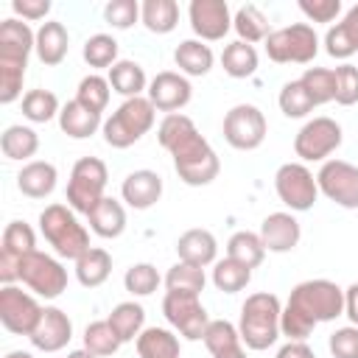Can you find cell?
Masks as SVG:
<instances>
[{
    "label": "cell",
    "mask_w": 358,
    "mask_h": 358,
    "mask_svg": "<svg viewBox=\"0 0 358 358\" xmlns=\"http://www.w3.org/2000/svg\"><path fill=\"white\" fill-rule=\"evenodd\" d=\"M157 143L171 154L173 159V171L179 173V179L190 187H204L213 179H218L221 171V159L215 154V148L199 134L196 123L182 115H165L157 126Z\"/></svg>",
    "instance_id": "6da1fadb"
},
{
    "label": "cell",
    "mask_w": 358,
    "mask_h": 358,
    "mask_svg": "<svg viewBox=\"0 0 358 358\" xmlns=\"http://www.w3.org/2000/svg\"><path fill=\"white\" fill-rule=\"evenodd\" d=\"M344 316V288L333 280H305L291 288L288 302L282 305L280 330L288 341H305L316 324Z\"/></svg>",
    "instance_id": "7a4b0ae2"
},
{
    "label": "cell",
    "mask_w": 358,
    "mask_h": 358,
    "mask_svg": "<svg viewBox=\"0 0 358 358\" xmlns=\"http://www.w3.org/2000/svg\"><path fill=\"white\" fill-rule=\"evenodd\" d=\"M36 50V31L25 20L8 17L0 22V103H14L22 95L28 56Z\"/></svg>",
    "instance_id": "3957f363"
},
{
    "label": "cell",
    "mask_w": 358,
    "mask_h": 358,
    "mask_svg": "<svg viewBox=\"0 0 358 358\" xmlns=\"http://www.w3.org/2000/svg\"><path fill=\"white\" fill-rule=\"evenodd\" d=\"M280 319H282V305L277 294L268 291L249 294L246 302L241 305V319H238L241 341L255 352L268 350L282 336Z\"/></svg>",
    "instance_id": "277c9868"
},
{
    "label": "cell",
    "mask_w": 358,
    "mask_h": 358,
    "mask_svg": "<svg viewBox=\"0 0 358 358\" xmlns=\"http://www.w3.org/2000/svg\"><path fill=\"white\" fill-rule=\"evenodd\" d=\"M39 232L64 260H78L87 249H92L87 227L76 218V210H70L67 204H48L39 213Z\"/></svg>",
    "instance_id": "5b68a950"
},
{
    "label": "cell",
    "mask_w": 358,
    "mask_h": 358,
    "mask_svg": "<svg viewBox=\"0 0 358 358\" xmlns=\"http://www.w3.org/2000/svg\"><path fill=\"white\" fill-rule=\"evenodd\" d=\"M154 120H157V109H154V103H151L145 95H140V98H126V101L103 120L101 134H103L106 145H112V148H129V145H134L143 134L151 131Z\"/></svg>",
    "instance_id": "8992f818"
},
{
    "label": "cell",
    "mask_w": 358,
    "mask_h": 358,
    "mask_svg": "<svg viewBox=\"0 0 358 358\" xmlns=\"http://www.w3.org/2000/svg\"><path fill=\"white\" fill-rule=\"evenodd\" d=\"M106 182H109V171L103 165V159L98 157H81L67 179V207L90 215L92 207L106 196Z\"/></svg>",
    "instance_id": "52a82bcc"
},
{
    "label": "cell",
    "mask_w": 358,
    "mask_h": 358,
    "mask_svg": "<svg viewBox=\"0 0 358 358\" xmlns=\"http://www.w3.org/2000/svg\"><path fill=\"white\" fill-rule=\"evenodd\" d=\"M266 53L277 64H308L319 53V36L313 25L294 22L285 28H277L266 36Z\"/></svg>",
    "instance_id": "ba28073f"
},
{
    "label": "cell",
    "mask_w": 358,
    "mask_h": 358,
    "mask_svg": "<svg viewBox=\"0 0 358 358\" xmlns=\"http://www.w3.org/2000/svg\"><path fill=\"white\" fill-rule=\"evenodd\" d=\"M17 280L42 299H56L67 291V268L53 255H45L39 249L20 260Z\"/></svg>",
    "instance_id": "9c48e42d"
},
{
    "label": "cell",
    "mask_w": 358,
    "mask_h": 358,
    "mask_svg": "<svg viewBox=\"0 0 358 358\" xmlns=\"http://www.w3.org/2000/svg\"><path fill=\"white\" fill-rule=\"evenodd\" d=\"M274 190L277 199L291 210V213H305L316 204L319 199V185L316 176L305 162H285L274 173Z\"/></svg>",
    "instance_id": "30bf717a"
},
{
    "label": "cell",
    "mask_w": 358,
    "mask_h": 358,
    "mask_svg": "<svg viewBox=\"0 0 358 358\" xmlns=\"http://www.w3.org/2000/svg\"><path fill=\"white\" fill-rule=\"evenodd\" d=\"M344 131L333 117H310L294 137V154L302 162H327V157L341 145Z\"/></svg>",
    "instance_id": "8fae6325"
},
{
    "label": "cell",
    "mask_w": 358,
    "mask_h": 358,
    "mask_svg": "<svg viewBox=\"0 0 358 358\" xmlns=\"http://www.w3.org/2000/svg\"><path fill=\"white\" fill-rule=\"evenodd\" d=\"M162 313L168 324L187 341H199L210 324L207 308L201 305L199 294H182V291H165L162 296Z\"/></svg>",
    "instance_id": "7c38bea8"
},
{
    "label": "cell",
    "mask_w": 358,
    "mask_h": 358,
    "mask_svg": "<svg viewBox=\"0 0 358 358\" xmlns=\"http://www.w3.org/2000/svg\"><path fill=\"white\" fill-rule=\"evenodd\" d=\"M42 305L36 294L22 291L17 285L0 288V324L14 336H31L42 319Z\"/></svg>",
    "instance_id": "4fadbf2b"
},
{
    "label": "cell",
    "mask_w": 358,
    "mask_h": 358,
    "mask_svg": "<svg viewBox=\"0 0 358 358\" xmlns=\"http://www.w3.org/2000/svg\"><path fill=\"white\" fill-rule=\"evenodd\" d=\"M268 131L266 115L255 103H235L224 115V140L238 151H255L263 145Z\"/></svg>",
    "instance_id": "5bb4252c"
},
{
    "label": "cell",
    "mask_w": 358,
    "mask_h": 358,
    "mask_svg": "<svg viewBox=\"0 0 358 358\" xmlns=\"http://www.w3.org/2000/svg\"><path fill=\"white\" fill-rule=\"evenodd\" d=\"M319 193L344 210H358V165L347 159H327L316 173Z\"/></svg>",
    "instance_id": "9a60e30c"
},
{
    "label": "cell",
    "mask_w": 358,
    "mask_h": 358,
    "mask_svg": "<svg viewBox=\"0 0 358 358\" xmlns=\"http://www.w3.org/2000/svg\"><path fill=\"white\" fill-rule=\"evenodd\" d=\"M36 252V235L31 224L25 221H8L3 229V246H0V282L14 285L20 274V260L25 255Z\"/></svg>",
    "instance_id": "2e32d148"
},
{
    "label": "cell",
    "mask_w": 358,
    "mask_h": 358,
    "mask_svg": "<svg viewBox=\"0 0 358 358\" xmlns=\"http://www.w3.org/2000/svg\"><path fill=\"white\" fill-rule=\"evenodd\" d=\"M187 20L201 42H218L232 28V11L227 0H190Z\"/></svg>",
    "instance_id": "e0dca14e"
},
{
    "label": "cell",
    "mask_w": 358,
    "mask_h": 358,
    "mask_svg": "<svg viewBox=\"0 0 358 358\" xmlns=\"http://www.w3.org/2000/svg\"><path fill=\"white\" fill-rule=\"evenodd\" d=\"M145 98L154 103V109L173 115V112L185 109V106L190 103V98H193V87H190L187 76L173 73V70H162V73H157V76L148 81V92H145Z\"/></svg>",
    "instance_id": "ac0fdd59"
},
{
    "label": "cell",
    "mask_w": 358,
    "mask_h": 358,
    "mask_svg": "<svg viewBox=\"0 0 358 358\" xmlns=\"http://www.w3.org/2000/svg\"><path fill=\"white\" fill-rule=\"evenodd\" d=\"M28 338H31V344H34L36 350H42V352H59V350H64V347L70 344V338H73V322H70V316H67L62 308L48 305V308L42 310V319H39L36 330H34Z\"/></svg>",
    "instance_id": "d6986e66"
},
{
    "label": "cell",
    "mask_w": 358,
    "mask_h": 358,
    "mask_svg": "<svg viewBox=\"0 0 358 358\" xmlns=\"http://www.w3.org/2000/svg\"><path fill=\"white\" fill-rule=\"evenodd\" d=\"M299 238H302V227L294 218V213H268L260 224V241H263L266 252L285 255V252L296 249Z\"/></svg>",
    "instance_id": "ffe728a7"
},
{
    "label": "cell",
    "mask_w": 358,
    "mask_h": 358,
    "mask_svg": "<svg viewBox=\"0 0 358 358\" xmlns=\"http://www.w3.org/2000/svg\"><path fill=\"white\" fill-rule=\"evenodd\" d=\"M120 199L131 207V210H148L162 199V176L157 171L140 168L131 171L123 185H120Z\"/></svg>",
    "instance_id": "44dd1931"
},
{
    "label": "cell",
    "mask_w": 358,
    "mask_h": 358,
    "mask_svg": "<svg viewBox=\"0 0 358 358\" xmlns=\"http://www.w3.org/2000/svg\"><path fill=\"white\" fill-rule=\"evenodd\" d=\"M176 255H179L182 263L207 268V266H213L218 260V241H215V235L210 229L196 227V229H187V232L179 235Z\"/></svg>",
    "instance_id": "7402d4cb"
},
{
    "label": "cell",
    "mask_w": 358,
    "mask_h": 358,
    "mask_svg": "<svg viewBox=\"0 0 358 358\" xmlns=\"http://www.w3.org/2000/svg\"><path fill=\"white\" fill-rule=\"evenodd\" d=\"M56 179H59V171H56L53 162H48V159H31V162H25L20 168L17 187L28 199H48L56 190Z\"/></svg>",
    "instance_id": "603a6c76"
},
{
    "label": "cell",
    "mask_w": 358,
    "mask_h": 358,
    "mask_svg": "<svg viewBox=\"0 0 358 358\" xmlns=\"http://www.w3.org/2000/svg\"><path fill=\"white\" fill-rule=\"evenodd\" d=\"M70 50V34L67 28L59 22V20H45L39 28H36V59L45 64V67H56L64 62Z\"/></svg>",
    "instance_id": "cb8c5ba5"
},
{
    "label": "cell",
    "mask_w": 358,
    "mask_h": 358,
    "mask_svg": "<svg viewBox=\"0 0 358 358\" xmlns=\"http://www.w3.org/2000/svg\"><path fill=\"white\" fill-rule=\"evenodd\" d=\"M324 50H327V56L341 59V62H347L350 56L358 53V3L341 17V22L327 28Z\"/></svg>",
    "instance_id": "d4e9b609"
},
{
    "label": "cell",
    "mask_w": 358,
    "mask_h": 358,
    "mask_svg": "<svg viewBox=\"0 0 358 358\" xmlns=\"http://www.w3.org/2000/svg\"><path fill=\"white\" fill-rule=\"evenodd\" d=\"M101 126H103L101 115L92 112V109H87V106L78 103L76 98L67 101V103L62 106V112H59V129H62L67 137H73V140H87V137H92Z\"/></svg>",
    "instance_id": "484cf974"
},
{
    "label": "cell",
    "mask_w": 358,
    "mask_h": 358,
    "mask_svg": "<svg viewBox=\"0 0 358 358\" xmlns=\"http://www.w3.org/2000/svg\"><path fill=\"white\" fill-rule=\"evenodd\" d=\"M87 221H90V229L98 235V238H120L123 235V229H126V210H123V204L117 201V199H112V196H103L95 207H92V213L87 215Z\"/></svg>",
    "instance_id": "4316f807"
},
{
    "label": "cell",
    "mask_w": 358,
    "mask_h": 358,
    "mask_svg": "<svg viewBox=\"0 0 358 358\" xmlns=\"http://www.w3.org/2000/svg\"><path fill=\"white\" fill-rule=\"evenodd\" d=\"M173 62H176V67H179L182 76L199 78V76H207L213 70L215 56H213V48L204 45L201 39H185L173 50Z\"/></svg>",
    "instance_id": "83f0119b"
},
{
    "label": "cell",
    "mask_w": 358,
    "mask_h": 358,
    "mask_svg": "<svg viewBox=\"0 0 358 358\" xmlns=\"http://www.w3.org/2000/svg\"><path fill=\"white\" fill-rule=\"evenodd\" d=\"M109 84H112V92L123 95L126 98H140L143 92H148V78H145V70L131 62V59H120L109 67Z\"/></svg>",
    "instance_id": "f1b7e54d"
},
{
    "label": "cell",
    "mask_w": 358,
    "mask_h": 358,
    "mask_svg": "<svg viewBox=\"0 0 358 358\" xmlns=\"http://www.w3.org/2000/svg\"><path fill=\"white\" fill-rule=\"evenodd\" d=\"M134 347L140 358H179L182 355L179 336L168 327H145L137 336Z\"/></svg>",
    "instance_id": "f546056e"
},
{
    "label": "cell",
    "mask_w": 358,
    "mask_h": 358,
    "mask_svg": "<svg viewBox=\"0 0 358 358\" xmlns=\"http://www.w3.org/2000/svg\"><path fill=\"white\" fill-rule=\"evenodd\" d=\"M0 151H3L6 159H14V162L28 159L31 162V157L39 151V134L31 126L14 123L0 134Z\"/></svg>",
    "instance_id": "4dcf8cb0"
},
{
    "label": "cell",
    "mask_w": 358,
    "mask_h": 358,
    "mask_svg": "<svg viewBox=\"0 0 358 358\" xmlns=\"http://www.w3.org/2000/svg\"><path fill=\"white\" fill-rule=\"evenodd\" d=\"M112 274V255L101 246H92L87 249L78 260H76V280L84 285V288H98L109 280Z\"/></svg>",
    "instance_id": "1f68e13d"
},
{
    "label": "cell",
    "mask_w": 358,
    "mask_h": 358,
    "mask_svg": "<svg viewBox=\"0 0 358 358\" xmlns=\"http://www.w3.org/2000/svg\"><path fill=\"white\" fill-rule=\"evenodd\" d=\"M106 322L112 324V330L117 333V338L126 341H137V336L145 330V308L134 299L129 302H117L112 308V313L106 316Z\"/></svg>",
    "instance_id": "d6a6232c"
},
{
    "label": "cell",
    "mask_w": 358,
    "mask_h": 358,
    "mask_svg": "<svg viewBox=\"0 0 358 358\" xmlns=\"http://www.w3.org/2000/svg\"><path fill=\"white\" fill-rule=\"evenodd\" d=\"M140 22L151 34H171L179 25V3L176 0H143Z\"/></svg>",
    "instance_id": "836d02e7"
},
{
    "label": "cell",
    "mask_w": 358,
    "mask_h": 358,
    "mask_svg": "<svg viewBox=\"0 0 358 358\" xmlns=\"http://www.w3.org/2000/svg\"><path fill=\"white\" fill-rule=\"evenodd\" d=\"M257 64H260V59H257L255 45L241 42V39L229 42L221 53V67L229 78H249L257 73Z\"/></svg>",
    "instance_id": "e575fe53"
},
{
    "label": "cell",
    "mask_w": 358,
    "mask_h": 358,
    "mask_svg": "<svg viewBox=\"0 0 358 358\" xmlns=\"http://www.w3.org/2000/svg\"><path fill=\"white\" fill-rule=\"evenodd\" d=\"M232 28H235L238 39H241V42H249V45L266 42V36L271 34V31H268V17H266L257 6H252V3L241 6V8L232 14Z\"/></svg>",
    "instance_id": "d590c367"
},
{
    "label": "cell",
    "mask_w": 358,
    "mask_h": 358,
    "mask_svg": "<svg viewBox=\"0 0 358 358\" xmlns=\"http://www.w3.org/2000/svg\"><path fill=\"white\" fill-rule=\"evenodd\" d=\"M227 257L238 260L246 268H257L266 257V246L260 241V232H249V229H238L229 241H227Z\"/></svg>",
    "instance_id": "8d00e7d4"
},
{
    "label": "cell",
    "mask_w": 358,
    "mask_h": 358,
    "mask_svg": "<svg viewBox=\"0 0 358 358\" xmlns=\"http://www.w3.org/2000/svg\"><path fill=\"white\" fill-rule=\"evenodd\" d=\"M252 282V268L241 266L238 260L232 257H224V260H215L213 263V285L224 294H238L243 291L246 285Z\"/></svg>",
    "instance_id": "74e56055"
},
{
    "label": "cell",
    "mask_w": 358,
    "mask_h": 358,
    "mask_svg": "<svg viewBox=\"0 0 358 358\" xmlns=\"http://www.w3.org/2000/svg\"><path fill=\"white\" fill-rule=\"evenodd\" d=\"M59 112H62L59 98L50 90H28L22 95V117L31 123H48L59 117Z\"/></svg>",
    "instance_id": "f35d334b"
},
{
    "label": "cell",
    "mask_w": 358,
    "mask_h": 358,
    "mask_svg": "<svg viewBox=\"0 0 358 358\" xmlns=\"http://www.w3.org/2000/svg\"><path fill=\"white\" fill-rule=\"evenodd\" d=\"M207 285V274L201 266H190V263H173L165 274V288L168 291H182V294H199Z\"/></svg>",
    "instance_id": "ab89813d"
},
{
    "label": "cell",
    "mask_w": 358,
    "mask_h": 358,
    "mask_svg": "<svg viewBox=\"0 0 358 358\" xmlns=\"http://www.w3.org/2000/svg\"><path fill=\"white\" fill-rule=\"evenodd\" d=\"M120 338L117 333L112 330V324L106 319H98V322H90L84 327V350H90L92 355L98 358H106V355H115L120 350Z\"/></svg>",
    "instance_id": "60d3db41"
},
{
    "label": "cell",
    "mask_w": 358,
    "mask_h": 358,
    "mask_svg": "<svg viewBox=\"0 0 358 358\" xmlns=\"http://www.w3.org/2000/svg\"><path fill=\"white\" fill-rule=\"evenodd\" d=\"M109 95H112V84H109V78H103L98 73L84 76L78 81V90H76V101L84 103L87 109L98 112V115L109 106Z\"/></svg>",
    "instance_id": "b9f144b4"
},
{
    "label": "cell",
    "mask_w": 358,
    "mask_h": 358,
    "mask_svg": "<svg viewBox=\"0 0 358 358\" xmlns=\"http://www.w3.org/2000/svg\"><path fill=\"white\" fill-rule=\"evenodd\" d=\"M201 341H204V347H207L210 355H221V352L235 350V347L243 344L241 341V333H238V324H232L227 319H210Z\"/></svg>",
    "instance_id": "7bdbcfd3"
},
{
    "label": "cell",
    "mask_w": 358,
    "mask_h": 358,
    "mask_svg": "<svg viewBox=\"0 0 358 358\" xmlns=\"http://www.w3.org/2000/svg\"><path fill=\"white\" fill-rule=\"evenodd\" d=\"M81 56H84V62L90 64V67H95V70H109L115 62H120L117 59V39L112 36V34H92L87 42H84V50H81Z\"/></svg>",
    "instance_id": "ee69618b"
},
{
    "label": "cell",
    "mask_w": 358,
    "mask_h": 358,
    "mask_svg": "<svg viewBox=\"0 0 358 358\" xmlns=\"http://www.w3.org/2000/svg\"><path fill=\"white\" fill-rule=\"evenodd\" d=\"M277 103H280V112H282L285 117H294V120H296V117H308V115L313 112V106H316L299 78L282 84V90H280V95H277Z\"/></svg>",
    "instance_id": "f6af8a7d"
},
{
    "label": "cell",
    "mask_w": 358,
    "mask_h": 358,
    "mask_svg": "<svg viewBox=\"0 0 358 358\" xmlns=\"http://www.w3.org/2000/svg\"><path fill=\"white\" fill-rule=\"evenodd\" d=\"M299 81H302V87L308 90V95L313 98L316 106L336 101V76H333V70H327V67H308L299 76Z\"/></svg>",
    "instance_id": "bcb514c9"
},
{
    "label": "cell",
    "mask_w": 358,
    "mask_h": 358,
    "mask_svg": "<svg viewBox=\"0 0 358 358\" xmlns=\"http://www.w3.org/2000/svg\"><path fill=\"white\" fill-rule=\"evenodd\" d=\"M159 282H162V277H159L157 266H151V263H134L123 274V285L131 296H148L159 288Z\"/></svg>",
    "instance_id": "7dc6e473"
},
{
    "label": "cell",
    "mask_w": 358,
    "mask_h": 358,
    "mask_svg": "<svg viewBox=\"0 0 358 358\" xmlns=\"http://www.w3.org/2000/svg\"><path fill=\"white\" fill-rule=\"evenodd\" d=\"M333 76H336V103L341 106L358 103V67L344 62L333 70Z\"/></svg>",
    "instance_id": "c3c4849f"
},
{
    "label": "cell",
    "mask_w": 358,
    "mask_h": 358,
    "mask_svg": "<svg viewBox=\"0 0 358 358\" xmlns=\"http://www.w3.org/2000/svg\"><path fill=\"white\" fill-rule=\"evenodd\" d=\"M103 20L112 28L126 31V28H131L140 20V3L137 0H109L103 6Z\"/></svg>",
    "instance_id": "681fc988"
},
{
    "label": "cell",
    "mask_w": 358,
    "mask_h": 358,
    "mask_svg": "<svg viewBox=\"0 0 358 358\" xmlns=\"http://www.w3.org/2000/svg\"><path fill=\"white\" fill-rule=\"evenodd\" d=\"M327 347L333 358H358V327L347 324V327L333 330L327 338Z\"/></svg>",
    "instance_id": "f907efd6"
},
{
    "label": "cell",
    "mask_w": 358,
    "mask_h": 358,
    "mask_svg": "<svg viewBox=\"0 0 358 358\" xmlns=\"http://www.w3.org/2000/svg\"><path fill=\"white\" fill-rule=\"evenodd\" d=\"M299 11L310 22H333L341 14V0H299Z\"/></svg>",
    "instance_id": "816d5d0a"
},
{
    "label": "cell",
    "mask_w": 358,
    "mask_h": 358,
    "mask_svg": "<svg viewBox=\"0 0 358 358\" xmlns=\"http://www.w3.org/2000/svg\"><path fill=\"white\" fill-rule=\"evenodd\" d=\"M11 11L17 20L36 22L50 14V0H11Z\"/></svg>",
    "instance_id": "f5cc1de1"
},
{
    "label": "cell",
    "mask_w": 358,
    "mask_h": 358,
    "mask_svg": "<svg viewBox=\"0 0 358 358\" xmlns=\"http://www.w3.org/2000/svg\"><path fill=\"white\" fill-rule=\"evenodd\" d=\"M274 358H316L308 341H285Z\"/></svg>",
    "instance_id": "db71d44e"
},
{
    "label": "cell",
    "mask_w": 358,
    "mask_h": 358,
    "mask_svg": "<svg viewBox=\"0 0 358 358\" xmlns=\"http://www.w3.org/2000/svg\"><path fill=\"white\" fill-rule=\"evenodd\" d=\"M344 316L350 319V324L358 327V282L344 288Z\"/></svg>",
    "instance_id": "11a10c76"
},
{
    "label": "cell",
    "mask_w": 358,
    "mask_h": 358,
    "mask_svg": "<svg viewBox=\"0 0 358 358\" xmlns=\"http://www.w3.org/2000/svg\"><path fill=\"white\" fill-rule=\"evenodd\" d=\"M213 358H246V350H243V347H235V350H227V352L213 355Z\"/></svg>",
    "instance_id": "9f6ffc18"
},
{
    "label": "cell",
    "mask_w": 358,
    "mask_h": 358,
    "mask_svg": "<svg viewBox=\"0 0 358 358\" xmlns=\"http://www.w3.org/2000/svg\"><path fill=\"white\" fill-rule=\"evenodd\" d=\"M67 358H98V355H92L90 350H84V347H81V350H70V352H67Z\"/></svg>",
    "instance_id": "6f0895ef"
},
{
    "label": "cell",
    "mask_w": 358,
    "mask_h": 358,
    "mask_svg": "<svg viewBox=\"0 0 358 358\" xmlns=\"http://www.w3.org/2000/svg\"><path fill=\"white\" fill-rule=\"evenodd\" d=\"M3 358H34L28 350H11V352H6Z\"/></svg>",
    "instance_id": "680465c9"
}]
</instances>
